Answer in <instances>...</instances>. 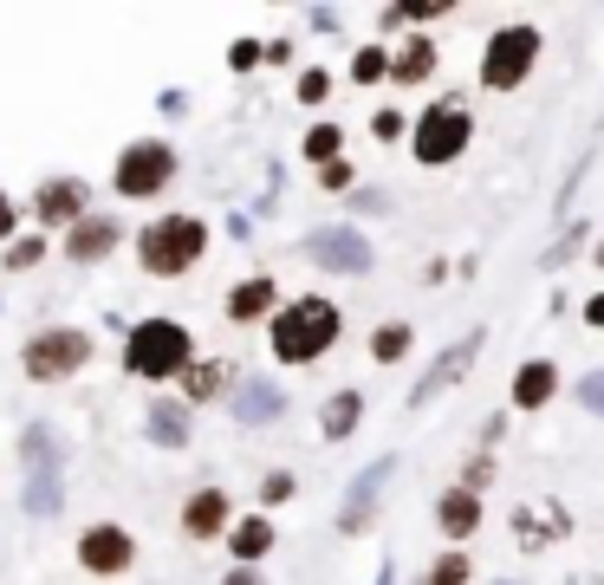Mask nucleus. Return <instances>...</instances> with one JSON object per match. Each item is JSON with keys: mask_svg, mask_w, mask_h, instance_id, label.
Masks as SVG:
<instances>
[{"mask_svg": "<svg viewBox=\"0 0 604 585\" xmlns=\"http://www.w3.org/2000/svg\"><path fill=\"white\" fill-rule=\"evenodd\" d=\"M377 585H397V573H391V566H384V573H377Z\"/></svg>", "mask_w": 604, "mask_h": 585, "instance_id": "79ce46f5", "label": "nucleus"}, {"mask_svg": "<svg viewBox=\"0 0 604 585\" xmlns=\"http://www.w3.org/2000/svg\"><path fill=\"white\" fill-rule=\"evenodd\" d=\"M91 358V332H72V325H53V332H40V339H26V352H20V371L33 377V384H59L72 371Z\"/></svg>", "mask_w": 604, "mask_h": 585, "instance_id": "20e7f679", "label": "nucleus"}, {"mask_svg": "<svg viewBox=\"0 0 604 585\" xmlns=\"http://www.w3.org/2000/svg\"><path fill=\"white\" fill-rule=\"evenodd\" d=\"M534 59H539V33H534V26H501V33L487 40L481 85H487V91H514L520 78L534 73Z\"/></svg>", "mask_w": 604, "mask_h": 585, "instance_id": "39448f33", "label": "nucleus"}, {"mask_svg": "<svg viewBox=\"0 0 604 585\" xmlns=\"http://www.w3.org/2000/svg\"><path fill=\"white\" fill-rule=\"evenodd\" d=\"M429 585H469V553H442L436 573H429Z\"/></svg>", "mask_w": 604, "mask_h": 585, "instance_id": "c85d7f7f", "label": "nucleus"}, {"mask_svg": "<svg viewBox=\"0 0 604 585\" xmlns=\"http://www.w3.org/2000/svg\"><path fill=\"white\" fill-rule=\"evenodd\" d=\"M150 442L183 449V442H189V417H183L176 404H150Z\"/></svg>", "mask_w": 604, "mask_h": 585, "instance_id": "b1692460", "label": "nucleus"}, {"mask_svg": "<svg viewBox=\"0 0 604 585\" xmlns=\"http://www.w3.org/2000/svg\"><path fill=\"white\" fill-rule=\"evenodd\" d=\"M169 176H176V150L156 144V137H143V144H131L124 156H118V196H131V202H143V196H163L169 189Z\"/></svg>", "mask_w": 604, "mask_h": 585, "instance_id": "423d86ee", "label": "nucleus"}, {"mask_svg": "<svg viewBox=\"0 0 604 585\" xmlns=\"http://www.w3.org/2000/svg\"><path fill=\"white\" fill-rule=\"evenodd\" d=\"M33 261H46V241H40V234H26V241H13V254H7V267H33Z\"/></svg>", "mask_w": 604, "mask_h": 585, "instance_id": "7c9ffc66", "label": "nucleus"}, {"mask_svg": "<svg viewBox=\"0 0 604 585\" xmlns=\"http://www.w3.org/2000/svg\"><path fill=\"white\" fill-rule=\"evenodd\" d=\"M338 332H344L338 306L319 299V292H306V299L279 306V319H273V358H279V365H312L319 352L338 345Z\"/></svg>", "mask_w": 604, "mask_h": 585, "instance_id": "f257e3e1", "label": "nucleus"}, {"mask_svg": "<svg viewBox=\"0 0 604 585\" xmlns=\"http://www.w3.org/2000/svg\"><path fill=\"white\" fill-rule=\"evenodd\" d=\"M306 261L312 267H332V274H364L371 267V247H364L358 228H319V234H306Z\"/></svg>", "mask_w": 604, "mask_h": 585, "instance_id": "1a4fd4ad", "label": "nucleus"}, {"mask_svg": "<svg viewBox=\"0 0 604 585\" xmlns=\"http://www.w3.org/2000/svg\"><path fill=\"white\" fill-rule=\"evenodd\" d=\"M228 547H234V560H241V566H254V560H261V553H267V547H273V520H267V514H254V520H241V527L228 533Z\"/></svg>", "mask_w": 604, "mask_h": 585, "instance_id": "aec40b11", "label": "nucleus"}, {"mask_svg": "<svg viewBox=\"0 0 604 585\" xmlns=\"http://www.w3.org/2000/svg\"><path fill=\"white\" fill-rule=\"evenodd\" d=\"M273 299H279V287H273L267 274H254V280H241V287L228 292V319H241V325H248V319H261V312H267Z\"/></svg>", "mask_w": 604, "mask_h": 585, "instance_id": "6ab92c4d", "label": "nucleus"}, {"mask_svg": "<svg viewBox=\"0 0 604 585\" xmlns=\"http://www.w3.org/2000/svg\"><path fill=\"white\" fill-rule=\"evenodd\" d=\"M429 73H436V46H429V40H409L397 59H391V78H397V85H422Z\"/></svg>", "mask_w": 604, "mask_h": 585, "instance_id": "412c9836", "label": "nucleus"}, {"mask_svg": "<svg viewBox=\"0 0 604 585\" xmlns=\"http://www.w3.org/2000/svg\"><path fill=\"white\" fill-rule=\"evenodd\" d=\"M487 475H494V462H487V455H474V462H469V495L487 482Z\"/></svg>", "mask_w": 604, "mask_h": 585, "instance_id": "4c0bfd02", "label": "nucleus"}, {"mask_svg": "<svg viewBox=\"0 0 604 585\" xmlns=\"http://www.w3.org/2000/svg\"><path fill=\"white\" fill-rule=\"evenodd\" d=\"M391 468H397V455H377V462H371V468L351 482V495H344V514H338V527H344V533H364V527H371V501H377V488L391 482Z\"/></svg>", "mask_w": 604, "mask_h": 585, "instance_id": "9b49d317", "label": "nucleus"}, {"mask_svg": "<svg viewBox=\"0 0 604 585\" xmlns=\"http://www.w3.org/2000/svg\"><path fill=\"white\" fill-rule=\"evenodd\" d=\"M13 228H20V216H13V202H7V196H0V241H7V234H13Z\"/></svg>", "mask_w": 604, "mask_h": 585, "instance_id": "ea45409f", "label": "nucleus"}, {"mask_svg": "<svg viewBox=\"0 0 604 585\" xmlns=\"http://www.w3.org/2000/svg\"><path fill=\"white\" fill-rule=\"evenodd\" d=\"M201 247H208V228H201L196 216H156L143 234H136V261H143L150 280L189 274V267L201 261Z\"/></svg>", "mask_w": 604, "mask_h": 585, "instance_id": "f03ea898", "label": "nucleus"}, {"mask_svg": "<svg viewBox=\"0 0 604 585\" xmlns=\"http://www.w3.org/2000/svg\"><path fill=\"white\" fill-rule=\"evenodd\" d=\"M111 241H118V221H111V216H78L66 228V254H72V261H98Z\"/></svg>", "mask_w": 604, "mask_h": 585, "instance_id": "4468645a", "label": "nucleus"}, {"mask_svg": "<svg viewBox=\"0 0 604 585\" xmlns=\"http://www.w3.org/2000/svg\"><path fill=\"white\" fill-rule=\"evenodd\" d=\"M85 196H91V189H85V183H78V176H59V183H46V189H40V202H33V209H40V221H53V228H72V221L85 216Z\"/></svg>", "mask_w": 604, "mask_h": 585, "instance_id": "f8f14e48", "label": "nucleus"}, {"mask_svg": "<svg viewBox=\"0 0 604 585\" xmlns=\"http://www.w3.org/2000/svg\"><path fill=\"white\" fill-rule=\"evenodd\" d=\"M592 261H598V267H604V241H598V254H592Z\"/></svg>", "mask_w": 604, "mask_h": 585, "instance_id": "37998d69", "label": "nucleus"}, {"mask_svg": "<svg viewBox=\"0 0 604 585\" xmlns=\"http://www.w3.org/2000/svg\"><path fill=\"white\" fill-rule=\"evenodd\" d=\"M326 91H332V73H319V66H312V73L299 78V104H326Z\"/></svg>", "mask_w": 604, "mask_h": 585, "instance_id": "c756f323", "label": "nucleus"}, {"mask_svg": "<svg viewBox=\"0 0 604 585\" xmlns=\"http://www.w3.org/2000/svg\"><path fill=\"white\" fill-rule=\"evenodd\" d=\"M189 358H196V339H189V325H176V319H136V325H131L124 365H131L136 377H176Z\"/></svg>", "mask_w": 604, "mask_h": 585, "instance_id": "7ed1b4c3", "label": "nucleus"}, {"mask_svg": "<svg viewBox=\"0 0 604 585\" xmlns=\"http://www.w3.org/2000/svg\"><path fill=\"white\" fill-rule=\"evenodd\" d=\"M279 410H286V390L267 384V377H248L241 397H234V423H273Z\"/></svg>", "mask_w": 604, "mask_h": 585, "instance_id": "ddd939ff", "label": "nucleus"}, {"mask_svg": "<svg viewBox=\"0 0 604 585\" xmlns=\"http://www.w3.org/2000/svg\"><path fill=\"white\" fill-rule=\"evenodd\" d=\"M338 150H344V137H338V124H319L312 137H306V156L326 169V163H338Z\"/></svg>", "mask_w": 604, "mask_h": 585, "instance_id": "bb28decb", "label": "nucleus"}, {"mask_svg": "<svg viewBox=\"0 0 604 585\" xmlns=\"http://www.w3.org/2000/svg\"><path fill=\"white\" fill-rule=\"evenodd\" d=\"M559 533H572V514L559 508H520L514 514V540L534 553V547H546V540H559Z\"/></svg>", "mask_w": 604, "mask_h": 585, "instance_id": "2eb2a0df", "label": "nucleus"}, {"mask_svg": "<svg viewBox=\"0 0 604 585\" xmlns=\"http://www.w3.org/2000/svg\"><path fill=\"white\" fill-rule=\"evenodd\" d=\"M176 377H183V397H189V404H201V397H215V390H221V365H196V358H189Z\"/></svg>", "mask_w": 604, "mask_h": 585, "instance_id": "393cba45", "label": "nucleus"}, {"mask_svg": "<svg viewBox=\"0 0 604 585\" xmlns=\"http://www.w3.org/2000/svg\"><path fill=\"white\" fill-rule=\"evenodd\" d=\"M559 390V371L546 365V358H534V365H520V377H514V410H546V397Z\"/></svg>", "mask_w": 604, "mask_h": 585, "instance_id": "a211bd4d", "label": "nucleus"}, {"mask_svg": "<svg viewBox=\"0 0 604 585\" xmlns=\"http://www.w3.org/2000/svg\"><path fill=\"white\" fill-rule=\"evenodd\" d=\"M228 66H234V73H248V66H261V40H241V46L228 53Z\"/></svg>", "mask_w": 604, "mask_h": 585, "instance_id": "f704fd0d", "label": "nucleus"}, {"mask_svg": "<svg viewBox=\"0 0 604 585\" xmlns=\"http://www.w3.org/2000/svg\"><path fill=\"white\" fill-rule=\"evenodd\" d=\"M20 501H26V514H59V468H33Z\"/></svg>", "mask_w": 604, "mask_h": 585, "instance_id": "5701e85b", "label": "nucleus"}, {"mask_svg": "<svg viewBox=\"0 0 604 585\" xmlns=\"http://www.w3.org/2000/svg\"><path fill=\"white\" fill-rule=\"evenodd\" d=\"M221 585H267V580H261L254 566H234V573H228V580H221Z\"/></svg>", "mask_w": 604, "mask_h": 585, "instance_id": "58836bf2", "label": "nucleus"}, {"mask_svg": "<svg viewBox=\"0 0 604 585\" xmlns=\"http://www.w3.org/2000/svg\"><path fill=\"white\" fill-rule=\"evenodd\" d=\"M585 319H592V325H604V292H592V299H585Z\"/></svg>", "mask_w": 604, "mask_h": 585, "instance_id": "a19ab883", "label": "nucleus"}, {"mask_svg": "<svg viewBox=\"0 0 604 585\" xmlns=\"http://www.w3.org/2000/svg\"><path fill=\"white\" fill-rule=\"evenodd\" d=\"M579 241H585V228H565V241H559L552 254H539V267H559V261H572V254H579Z\"/></svg>", "mask_w": 604, "mask_h": 585, "instance_id": "2f4dec72", "label": "nucleus"}, {"mask_svg": "<svg viewBox=\"0 0 604 585\" xmlns=\"http://www.w3.org/2000/svg\"><path fill=\"white\" fill-rule=\"evenodd\" d=\"M319 183H326V189H344V183H351V169H344V163H326V169H319Z\"/></svg>", "mask_w": 604, "mask_h": 585, "instance_id": "e433bc0d", "label": "nucleus"}, {"mask_svg": "<svg viewBox=\"0 0 604 585\" xmlns=\"http://www.w3.org/2000/svg\"><path fill=\"white\" fill-rule=\"evenodd\" d=\"M131 560H136V547H131V533H124V527H111V520H105V527H85V533H78V566H85V573L111 580V573H124Z\"/></svg>", "mask_w": 604, "mask_h": 585, "instance_id": "9d476101", "label": "nucleus"}, {"mask_svg": "<svg viewBox=\"0 0 604 585\" xmlns=\"http://www.w3.org/2000/svg\"><path fill=\"white\" fill-rule=\"evenodd\" d=\"M579 404H585V410H598V417H604V371H592V377L579 384Z\"/></svg>", "mask_w": 604, "mask_h": 585, "instance_id": "473e14b6", "label": "nucleus"}, {"mask_svg": "<svg viewBox=\"0 0 604 585\" xmlns=\"http://www.w3.org/2000/svg\"><path fill=\"white\" fill-rule=\"evenodd\" d=\"M481 345H487V332H481V325H474V332H462V339H455V345H449V352H442V358H436V365L422 371V384H416V390H409V410H422V404H436V397H442V390H449V384H462V377H469V365H474V352H481Z\"/></svg>", "mask_w": 604, "mask_h": 585, "instance_id": "6e6552de", "label": "nucleus"}, {"mask_svg": "<svg viewBox=\"0 0 604 585\" xmlns=\"http://www.w3.org/2000/svg\"><path fill=\"white\" fill-rule=\"evenodd\" d=\"M384 73H391V53H384V46H364V53L351 59V78H358V85H371V78H384Z\"/></svg>", "mask_w": 604, "mask_h": 585, "instance_id": "cd10ccee", "label": "nucleus"}, {"mask_svg": "<svg viewBox=\"0 0 604 585\" xmlns=\"http://www.w3.org/2000/svg\"><path fill=\"white\" fill-rule=\"evenodd\" d=\"M371 131H377V137H403V118H397V111H377V118H371Z\"/></svg>", "mask_w": 604, "mask_h": 585, "instance_id": "c9c22d12", "label": "nucleus"}, {"mask_svg": "<svg viewBox=\"0 0 604 585\" xmlns=\"http://www.w3.org/2000/svg\"><path fill=\"white\" fill-rule=\"evenodd\" d=\"M286 495H293V475H267V482H261V501H267V508H279Z\"/></svg>", "mask_w": 604, "mask_h": 585, "instance_id": "72a5a7b5", "label": "nucleus"}, {"mask_svg": "<svg viewBox=\"0 0 604 585\" xmlns=\"http://www.w3.org/2000/svg\"><path fill=\"white\" fill-rule=\"evenodd\" d=\"M474 137V124H469V111L462 104H429L422 118H416V163H455L462 150H469Z\"/></svg>", "mask_w": 604, "mask_h": 585, "instance_id": "0eeeda50", "label": "nucleus"}, {"mask_svg": "<svg viewBox=\"0 0 604 585\" xmlns=\"http://www.w3.org/2000/svg\"><path fill=\"white\" fill-rule=\"evenodd\" d=\"M183 527H189V540H215V533L228 527V495H221V488H201V495H189Z\"/></svg>", "mask_w": 604, "mask_h": 585, "instance_id": "dca6fc26", "label": "nucleus"}, {"mask_svg": "<svg viewBox=\"0 0 604 585\" xmlns=\"http://www.w3.org/2000/svg\"><path fill=\"white\" fill-rule=\"evenodd\" d=\"M436 520H442V533H449V540H469L474 527H481V495H469V488H449V495L436 501Z\"/></svg>", "mask_w": 604, "mask_h": 585, "instance_id": "f3484780", "label": "nucleus"}, {"mask_svg": "<svg viewBox=\"0 0 604 585\" xmlns=\"http://www.w3.org/2000/svg\"><path fill=\"white\" fill-rule=\"evenodd\" d=\"M358 417H364V397H358V390H338L319 423H326V437H332V442H344L351 430H358Z\"/></svg>", "mask_w": 604, "mask_h": 585, "instance_id": "4be33fe9", "label": "nucleus"}, {"mask_svg": "<svg viewBox=\"0 0 604 585\" xmlns=\"http://www.w3.org/2000/svg\"><path fill=\"white\" fill-rule=\"evenodd\" d=\"M403 352H409V325H377L371 332V358L377 365H397Z\"/></svg>", "mask_w": 604, "mask_h": 585, "instance_id": "a878e982", "label": "nucleus"}]
</instances>
